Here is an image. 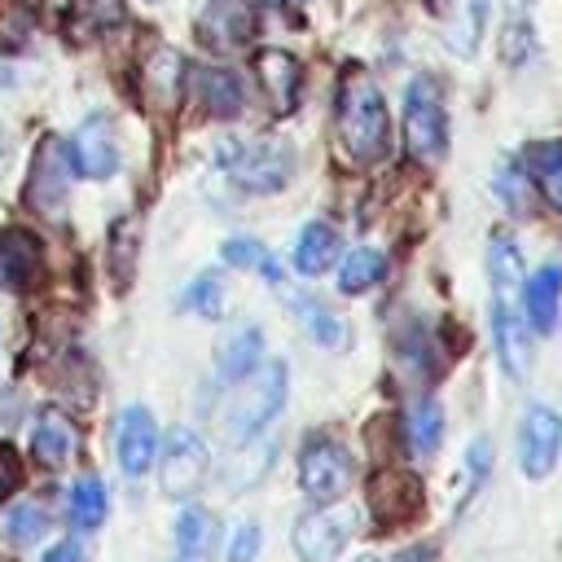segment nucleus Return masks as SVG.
I'll return each instance as SVG.
<instances>
[{
  "label": "nucleus",
  "mask_w": 562,
  "mask_h": 562,
  "mask_svg": "<svg viewBox=\"0 0 562 562\" xmlns=\"http://www.w3.org/2000/svg\"><path fill=\"white\" fill-rule=\"evenodd\" d=\"M66 193H70V149H66L57 136H48V140L40 145L35 162H31L26 198H31V206H35V211L57 215V211H61V202H66Z\"/></svg>",
  "instance_id": "10"
},
{
  "label": "nucleus",
  "mask_w": 562,
  "mask_h": 562,
  "mask_svg": "<svg viewBox=\"0 0 562 562\" xmlns=\"http://www.w3.org/2000/svg\"><path fill=\"white\" fill-rule=\"evenodd\" d=\"M527 180L531 176L522 167H501V176H496V193L514 215H531V184Z\"/></svg>",
  "instance_id": "36"
},
{
  "label": "nucleus",
  "mask_w": 562,
  "mask_h": 562,
  "mask_svg": "<svg viewBox=\"0 0 562 562\" xmlns=\"http://www.w3.org/2000/svg\"><path fill=\"white\" fill-rule=\"evenodd\" d=\"M180 303L189 307V312H198V316H224V307H228V294H224V281L215 277V272H202V277H193L189 281V290L180 294Z\"/></svg>",
  "instance_id": "32"
},
{
  "label": "nucleus",
  "mask_w": 562,
  "mask_h": 562,
  "mask_svg": "<svg viewBox=\"0 0 562 562\" xmlns=\"http://www.w3.org/2000/svg\"><path fill=\"white\" fill-rule=\"evenodd\" d=\"M31 452L48 470L75 461V452H79V426L61 408H40L35 413V426H31Z\"/></svg>",
  "instance_id": "12"
},
{
  "label": "nucleus",
  "mask_w": 562,
  "mask_h": 562,
  "mask_svg": "<svg viewBox=\"0 0 562 562\" xmlns=\"http://www.w3.org/2000/svg\"><path fill=\"white\" fill-rule=\"evenodd\" d=\"M382 272H386V259L378 250H369V246L351 250L342 259V268H338V290L342 294H364V290H373L382 281Z\"/></svg>",
  "instance_id": "27"
},
{
  "label": "nucleus",
  "mask_w": 562,
  "mask_h": 562,
  "mask_svg": "<svg viewBox=\"0 0 562 562\" xmlns=\"http://www.w3.org/2000/svg\"><path fill=\"white\" fill-rule=\"evenodd\" d=\"M193 83H198V97H202V105H206L211 114L228 119V114L241 110V79H237L233 70H224V66H206V70H198Z\"/></svg>",
  "instance_id": "25"
},
{
  "label": "nucleus",
  "mask_w": 562,
  "mask_h": 562,
  "mask_svg": "<svg viewBox=\"0 0 562 562\" xmlns=\"http://www.w3.org/2000/svg\"><path fill=\"white\" fill-rule=\"evenodd\" d=\"M220 255H224V263H237V268H255V272H263L268 277V285H281L285 281V268L255 241V237H228L224 246H220Z\"/></svg>",
  "instance_id": "28"
},
{
  "label": "nucleus",
  "mask_w": 562,
  "mask_h": 562,
  "mask_svg": "<svg viewBox=\"0 0 562 562\" xmlns=\"http://www.w3.org/2000/svg\"><path fill=\"white\" fill-rule=\"evenodd\" d=\"M338 145L351 162H382L391 149V119L378 83L364 70H347L338 88Z\"/></svg>",
  "instance_id": "1"
},
{
  "label": "nucleus",
  "mask_w": 562,
  "mask_h": 562,
  "mask_svg": "<svg viewBox=\"0 0 562 562\" xmlns=\"http://www.w3.org/2000/svg\"><path fill=\"white\" fill-rule=\"evenodd\" d=\"M395 562H430V553H426V549H408V553H400Z\"/></svg>",
  "instance_id": "44"
},
{
  "label": "nucleus",
  "mask_w": 562,
  "mask_h": 562,
  "mask_svg": "<svg viewBox=\"0 0 562 562\" xmlns=\"http://www.w3.org/2000/svg\"><path fill=\"white\" fill-rule=\"evenodd\" d=\"M299 483L321 505L325 501H338L347 492V483H351V457H347V448L338 439H329V435L307 439V448L299 457Z\"/></svg>",
  "instance_id": "7"
},
{
  "label": "nucleus",
  "mask_w": 562,
  "mask_h": 562,
  "mask_svg": "<svg viewBox=\"0 0 562 562\" xmlns=\"http://www.w3.org/2000/svg\"><path fill=\"white\" fill-rule=\"evenodd\" d=\"M215 167L241 189V193H277L294 176V149L268 136L241 140L228 136L215 145Z\"/></svg>",
  "instance_id": "2"
},
{
  "label": "nucleus",
  "mask_w": 562,
  "mask_h": 562,
  "mask_svg": "<svg viewBox=\"0 0 562 562\" xmlns=\"http://www.w3.org/2000/svg\"><path fill=\"white\" fill-rule=\"evenodd\" d=\"M44 562H83V544H79V540H57V544L44 553Z\"/></svg>",
  "instance_id": "42"
},
{
  "label": "nucleus",
  "mask_w": 562,
  "mask_h": 562,
  "mask_svg": "<svg viewBox=\"0 0 562 562\" xmlns=\"http://www.w3.org/2000/svg\"><path fill=\"white\" fill-rule=\"evenodd\" d=\"M334 259H338V233H334L325 220L303 224V233H299V241H294V268H299L303 277H321Z\"/></svg>",
  "instance_id": "21"
},
{
  "label": "nucleus",
  "mask_w": 562,
  "mask_h": 562,
  "mask_svg": "<svg viewBox=\"0 0 562 562\" xmlns=\"http://www.w3.org/2000/svg\"><path fill=\"white\" fill-rule=\"evenodd\" d=\"M40 237L26 228H4L0 233V290H26L40 281Z\"/></svg>",
  "instance_id": "14"
},
{
  "label": "nucleus",
  "mask_w": 562,
  "mask_h": 562,
  "mask_svg": "<svg viewBox=\"0 0 562 562\" xmlns=\"http://www.w3.org/2000/svg\"><path fill=\"white\" fill-rule=\"evenodd\" d=\"M272 452H277V439H263L255 452H241V457H233V465L224 470V487H228V492H246L255 479H263V474H268V465H272Z\"/></svg>",
  "instance_id": "29"
},
{
  "label": "nucleus",
  "mask_w": 562,
  "mask_h": 562,
  "mask_svg": "<svg viewBox=\"0 0 562 562\" xmlns=\"http://www.w3.org/2000/svg\"><path fill=\"white\" fill-rule=\"evenodd\" d=\"M66 149H70L75 171L88 176V180H110V176L119 171V140H114L110 119H101V114L83 119V123L75 127V136H70Z\"/></svg>",
  "instance_id": "9"
},
{
  "label": "nucleus",
  "mask_w": 562,
  "mask_h": 562,
  "mask_svg": "<svg viewBox=\"0 0 562 562\" xmlns=\"http://www.w3.org/2000/svg\"><path fill=\"white\" fill-rule=\"evenodd\" d=\"M259 360H263V329H259V325H241V329H233V334L224 338V347H220V378L241 382L246 373L259 369Z\"/></svg>",
  "instance_id": "20"
},
{
  "label": "nucleus",
  "mask_w": 562,
  "mask_h": 562,
  "mask_svg": "<svg viewBox=\"0 0 562 562\" xmlns=\"http://www.w3.org/2000/svg\"><path fill=\"white\" fill-rule=\"evenodd\" d=\"M259 549H263V531H259V522H241V527L233 531V540H228V562H255Z\"/></svg>",
  "instance_id": "38"
},
{
  "label": "nucleus",
  "mask_w": 562,
  "mask_h": 562,
  "mask_svg": "<svg viewBox=\"0 0 562 562\" xmlns=\"http://www.w3.org/2000/svg\"><path fill=\"white\" fill-rule=\"evenodd\" d=\"M119 22H123L119 0H75L70 13H66V35L75 44H88V40L105 35L110 26H119Z\"/></svg>",
  "instance_id": "22"
},
{
  "label": "nucleus",
  "mask_w": 562,
  "mask_h": 562,
  "mask_svg": "<svg viewBox=\"0 0 562 562\" xmlns=\"http://www.w3.org/2000/svg\"><path fill=\"white\" fill-rule=\"evenodd\" d=\"M404 435H408V448L413 457H430L439 443H443V408L439 400H413L408 417H404Z\"/></svg>",
  "instance_id": "24"
},
{
  "label": "nucleus",
  "mask_w": 562,
  "mask_h": 562,
  "mask_svg": "<svg viewBox=\"0 0 562 562\" xmlns=\"http://www.w3.org/2000/svg\"><path fill=\"white\" fill-rule=\"evenodd\" d=\"M127 233H132V224L123 220L119 228H114V255H119V263H114V272H119V281H127V272H132V241H127Z\"/></svg>",
  "instance_id": "41"
},
{
  "label": "nucleus",
  "mask_w": 562,
  "mask_h": 562,
  "mask_svg": "<svg viewBox=\"0 0 562 562\" xmlns=\"http://www.w3.org/2000/svg\"><path fill=\"white\" fill-rule=\"evenodd\" d=\"M241 382H246V386H241L237 400L228 404V435H233L237 443H250V439H259V435L268 430V422L281 413L290 369H285V360H268V364H259L255 373H246Z\"/></svg>",
  "instance_id": "3"
},
{
  "label": "nucleus",
  "mask_w": 562,
  "mask_h": 562,
  "mask_svg": "<svg viewBox=\"0 0 562 562\" xmlns=\"http://www.w3.org/2000/svg\"><path fill=\"white\" fill-rule=\"evenodd\" d=\"M198 35L211 48H241L250 35V4L246 0H211L202 13Z\"/></svg>",
  "instance_id": "16"
},
{
  "label": "nucleus",
  "mask_w": 562,
  "mask_h": 562,
  "mask_svg": "<svg viewBox=\"0 0 562 562\" xmlns=\"http://www.w3.org/2000/svg\"><path fill=\"white\" fill-rule=\"evenodd\" d=\"M558 452H562V422H558V413L544 408V404H531L527 417H522V430H518V465H522V474L527 479L553 474Z\"/></svg>",
  "instance_id": "8"
},
{
  "label": "nucleus",
  "mask_w": 562,
  "mask_h": 562,
  "mask_svg": "<svg viewBox=\"0 0 562 562\" xmlns=\"http://www.w3.org/2000/svg\"><path fill=\"white\" fill-rule=\"evenodd\" d=\"M31 31H35L31 0H0V48H4V53L26 48Z\"/></svg>",
  "instance_id": "31"
},
{
  "label": "nucleus",
  "mask_w": 562,
  "mask_h": 562,
  "mask_svg": "<svg viewBox=\"0 0 562 562\" xmlns=\"http://www.w3.org/2000/svg\"><path fill=\"white\" fill-rule=\"evenodd\" d=\"M492 334H496V351H501V364L522 378L527 364H531V342H527V325L514 307V299H492Z\"/></svg>",
  "instance_id": "15"
},
{
  "label": "nucleus",
  "mask_w": 562,
  "mask_h": 562,
  "mask_svg": "<svg viewBox=\"0 0 562 562\" xmlns=\"http://www.w3.org/2000/svg\"><path fill=\"white\" fill-rule=\"evenodd\" d=\"M4 162H9V127L0 123V171H4Z\"/></svg>",
  "instance_id": "43"
},
{
  "label": "nucleus",
  "mask_w": 562,
  "mask_h": 562,
  "mask_svg": "<svg viewBox=\"0 0 562 562\" xmlns=\"http://www.w3.org/2000/svg\"><path fill=\"white\" fill-rule=\"evenodd\" d=\"M483 13H487V4H483V0H470V4H465L461 35H452V48H457L461 57H470V53L479 48V35H483Z\"/></svg>",
  "instance_id": "37"
},
{
  "label": "nucleus",
  "mask_w": 562,
  "mask_h": 562,
  "mask_svg": "<svg viewBox=\"0 0 562 562\" xmlns=\"http://www.w3.org/2000/svg\"><path fill=\"white\" fill-rule=\"evenodd\" d=\"M215 549V518L202 505H189L176 518V553L171 562H211Z\"/></svg>",
  "instance_id": "19"
},
{
  "label": "nucleus",
  "mask_w": 562,
  "mask_h": 562,
  "mask_svg": "<svg viewBox=\"0 0 562 562\" xmlns=\"http://www.w3.org/2000/svg\"><path fill=\"white\" fill-rule=\"evenodd\" d=\"M70 518H75V527H83V531H92L101 518H105V509H110V501H105V487L97 483V479H79L75 487H70Z\"/></svg>",
  "instance_id": "30"
},
{
  "label": "nucleus",
  "mask_w": 562,
  "mask_h": 562,
  "mask_svg": "<svg viewBox=\"0 0 562 562\" xmlns=\"http://www.w3.org/2000/svg\"><path fill=\"white\" fill-rule=\"evenodd\" d=\"M145 83H149V92H154V101H158V105H171V101H176V92H180V61H176L171 53H158V57L149 61Z\"/></svg>",
  "instance_id": "35"
},
{
  "label": "nucleus",
  "mask_w": 562,
  "mask_h": 562,
  "mask_svg": "<svg viewBox=\"0 0 562 562\" xmlns=\"http://www.w3.org/2000/svg\"><path fill=\"white\" fill-rule=\"evenodd\" d=\"M4 536H9L13 544H35V540H44V536H48V509L35 505V501L18 505V509L4 518Z\"/></svg>",
  "instance_id": "34"
},
{
  "label": "nucleus",
  "mask_w": 562,
  "mask_h": 562,
  "mask_svg": "<svg viewBox=\"0 0 562 562\" xmlns=\"http://www.w3.org/2000/svg\"><path fill=\"white\" fill-rule=\"evenodd\" d=\"M18 483H22V461L13 457V448L0 443V505L18 492Z\"/></svg>",
  "instance_id": "40"
},
{
  "label": "nucleus",
  "mask_w": 562,
  "mask_h": 562,
  "mask_svg": "<svg viewBox=\"0 0 562 562\" xmlns=\"http://www.w3.org/2000/svg\"><path fill=\"white\" fill-rule=\"evenodd\" d=\"M356 522H360V514L351 505H338V501H325L321 509L303 514L294 522V549H299V558L303 562H334L347 549V540L356 536Z\"/></svg>",
  "instance_id": "5"
},
{
  "label": "nucleus",
  "mask_w": 562,
  "mask_h": 562,
  "mask_svg": "<svg viewBox=\"0 0 562 562\" xmlns=\"http://www.w3.org/2000/svg\"><path fill=\"white\" fill-rule=\"evenodd\" d=\"M255 70H259V79H263L272 105H277L281 114L294 110V101H299V61H294L290 53H281V48H263V53L255 57Z\"/></svg>",
  "instance_id": "18"
},
{
  "label": "nucleus",
  "mask_w": 562,
  "mask_h": 562,
  "mask_svg": "<svg viewBox=\"0 0 562 562\" xmlns=\"http://www.w3.org/2000/svg\"><path fill=\"white\" fill-rule=\"evenodd\" d=\"M158 470H162V492L189 501L206 483V470H211V452H206L202 435L193 426H176L167 435V448L158 457Z\"/></svg>",
  "instance_id": "6"
},
{
  "label": "nucleus",
  "mask_w": 562,
  "mask_h": 562,
  "mask_svg": "<svg viewBox=\"0 0 562 562\" xmlns=\"http://www.w3.org/2000/svg\"><path fill=\"white\" fill-rule=\"evenodd\" d=\"M487 277H492V299H514L522 285V255L514 246V237L496 233L487 246Z\"/></svg>",
  "instance_id": "23"
},
{
  "label": "nucleus",
  "mask_w": 562,
  "mask_h": 562,
  "mask_svg": "<svg viewBox=\"0 0 562 562\" xmlns=\"http://www.w3.org/2000/svg\"><path fill=\"white\" fill-rule=\"evenodd\" d=\"M294 4H307V0H294Z\"/></svg>",
  "instance_id": "47"
},
{
  "label": "nucleus",
  "mask_w": 562,
  "mask_h": 562,
  "mask_svg": "<svg viewBox=\"0 0 562 562\" xmlns=\"http://www.w3.org/2000/svg\"><path fill=\"white\" fill-rule=\"evenodd\" d=\"M140 4H158V0H140Z\"/></svg>",
  "instance_id": "46"
},
{
  "label": "nucleus",
  "mask_w": 562,
  "mask_h": 562,
  "mask_svg": "<svg viewBox=\"0 0 562 562\" xmlns=\"http://www.w3.org/2000/svg\"><path fill=\"white\" fill-rule=\"evenodd\" d=\"M522 299H527L531 329H536V334H553V329H558V316H562V268H558V263L536 268V277L527 281Z\"/></svg>",
  "instance_id": "17"
},
{
  "label": "nucleus",
  "mask_w": 562,
  "mask_h": 562,
  "mask_svg": "<svg viewBox=\"0 0 562 562\" xmlns=\"http://www.w3.org/2000/svg\"><path fill=\"white\" fill-rule=\"evenodd\" d=\"M294 307H299V321H303V329L321 342V347H338L342 338H347V329H342V321L329 312V307H321V303H307V299H294Z\"/></svg>",
  "instance_id": "33"
},
{
  "label": "nucleus",
  "mask_w": 562,
  "mask_h": 562,
  "mask_svg": "<svg viewBox=\"0 0 562 562\" xmlns=\"http://www.w3.org/2000/svg\"><path fill=\"white\" fill-rule=\"evenodd\" d=\"M527 171L531 184L549 198L553 211H562V140H540L527 149Z\"/></svg>",
  "instance_id": "26"
},
{
  "label": "nucleus",
  "mask_w": 562,
  "mask_h": 562,
  "mask_svg": "<svg viewBox=\"0 0 562 562\" xmlns=\"http://www.w3.org/2000/svg\"><path fill=\"white\" fill-rule=\"evenodd\" d=\"M154 461H158V426H154V413L145 404H132L119 417V465H123V474L140 479V474L154 470Z\"/></svg>",
  "instance_id": "11"
},
{
  "label": "nucleus",
  "mask_w": 562,
  "mask_h": 562,
  "mask_svg": "<svg viewBox=\"0 0 562 562\" xmlns=\"http://www.w3.org/2000/svg\"><path fill=\"white\" fill-rule=\"evenodd\" d=\"M487 470H492V443H487V439H474V443L465 448V479H470V492L487 479Z\"/></svg>",
  "instance_id": "39"
},
{
  "label": "nucleus",
  "mask_w": 562,
  "mask_h": 562,
  "mask_svg": "<svg viewBox=\"0 0 562 562\" xmlns=\"http://www.w3.org/2000/svg\"><path fill=\"white\" fill-rule=\"evenodd\" d=\"M369 505H373V514H378L382 527H395V522L417 518V509H422V487H417L413 474H404V470H386V474L373 479V487H369Z\"/></svg>",
  "instance_id": "13"
},
{
  "label": "nucleus",
  "mask_w": 562,
  "mask_h": 562,
  "mask_svg": "<svg viewBox=\"0 0 562 562\" xmlns=\"http://www.w3.org/2000/svg\"><path fill=\"white\" fill-rule=\"evenodd\" d=\"M404 145L417 162H439L448 149V114L430 79H413L404 92Z\"/></svg>",
  "instance_id": "4"
},
{
  "label": "nucleus",
  "mask_w": 562,
  "mask_h": 562,
  "mask_svg": "<svg viewBox=\"0 0 562 562\" xmlns=\"http://www.w3.org/2000/svg\"><path fill=\"white\" fill-rule=\"evenodd\" d=\"M356 562H378V558H356Z\"/></svg>",
  "instance_id": "45"
}]
</instances>
